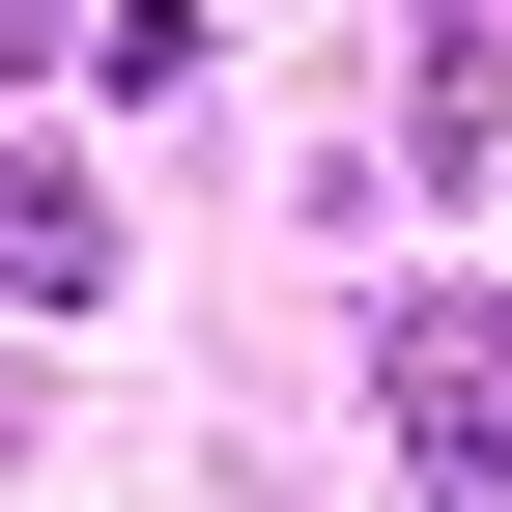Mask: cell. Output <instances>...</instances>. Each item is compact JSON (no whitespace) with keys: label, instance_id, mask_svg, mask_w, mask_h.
<instances>
[{"label":"cell","instance_id":"6da1fadb","mask_svg":"<svg viewBox=\"0 0 512 512\" xmlns=\"http://www.w3.org/2000/svg\"><path fill=\"white\" fill-rule=\"evenodd\" d=\"M399 399H427V484L512 512V313H427V342H399Z\"/></svg>","mask_w":512,"mask_h":512},{"label":"cell","instance_id":"7a4b0ae2","mask_svg":"<svg viewBox=\"0 0 512 512\" xmlns=\"http://www.w3.org/2000/svg\"><path fill=\"white\" fill-rule=\"evenodd\" d=\"M0 285H29V313H86V285H114V228L57 200V171H0Z\"/></svg>","mask_w":512,"mask_h":512}]
</instances>
